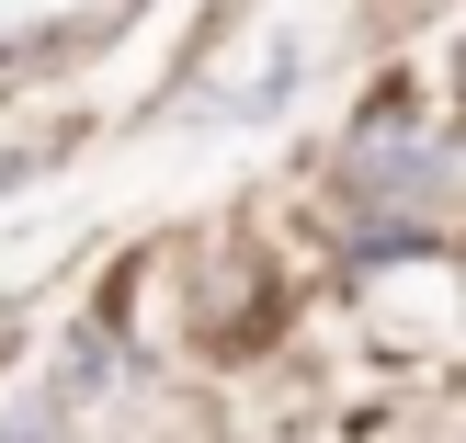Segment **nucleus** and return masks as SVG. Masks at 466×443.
<instances>
[{"label":"nucleus","instance_id":"f257e3e1","mask_svg":"<svg viewBox=\"0 0 466 443\" xmlns=\"http://www.w3.org/2000/svg\"><path fill=\"white\" fill-rule=\"evenodd\" d=\"M353 182H364V205H432L444 194V148H421V136H364Z\"/></svg>","mask_w":466,"mask_h":443}]
</instances>
